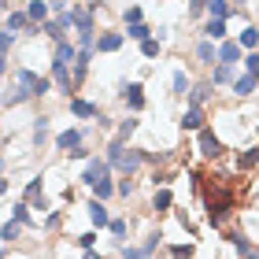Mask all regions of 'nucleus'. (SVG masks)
<instances>
[{
    "instance_id": "f257e3e1",
    "label": "nucleus",
    "mask_w": 259,
    "mask_h": 259,
    "mask_svg": "<svg viewBox=\"0 0 259 259\" xmlns=\"http://www.w3.org/2000/svg\"><path fill=\"white\" fill-rule=\"evenodd\" d=\"M204 200H207V222H211V226H219V222L230 215V207H233V189L226 182L211 178L207 189H204Z\"/></svg>"
},
{
    "instance_id": "412c9836",
    "label": "nucleus",
    "mask_w": 259,
    "mask_h": 259,
    "mask_svg": "<svg viewBox=\"0 0 259 259\" xmlns=\"http://www.w3.org/2000/svg\"><path fill=\"white\" fill-rule=\"evenodd\" d=\"M26 22H30L26 11H11V15H8V33H11V30H22Z\"/></svg>"
},
{
    "instance_id": "f8f14e48",
    "label": "nucleus",
    "mask_w": 259,
    "mask_h": 259,
    "mask_svg": "<svg viewBox=\"0 0 259 259\" xmlns=\"http://www.w3.org/2000/svg\"><path fill=\"white\" fill-rule=\"evenodd\" d=\"M56 145H60V148H78L81 145V130H67V134H60Z\"/></svg>"
},
{
    "instance_id": "37998d69",
    "label": "nucleus",
    "mask_w": 259,
    "mask_h": 259,
    "mask_svg": "<svg viewBox=\"0 0 259 259\" xmlns=\"http://www.w3.org/2000/svg\"><path fill=\"white\" fill-rule=\"evenodd\" d=\"M244 259H259V248H252V252H248V255H244Z\"/></svg>"
},
{
    "instance_id": "7ed1b4c3",
    "label": "nucleus",
    "mask_w": 259,
    "mask_h": 259,
    "mask_svg": "<svg viewBox=\"0 0 259 259\" xmlns=\"http://www.w3.org/2000/svg\"><path fill=\"white\" fill-rule=\"evenodd\" d=\"M108 167H119V170H126V174H134V170L141 167V152H126L122 145H115V141H111V148H108Z\"/></svg>"
},
{
    "instance_id": "a211bd4d",
    "label": "nucleus",
    "mask_w": 259,
    "mask_h": 259,
    "mask_svg": "<svg viewBox=\"0 0 259 259\" xmlns=\"http://www.w3.org/2000/svg\"><path fill=\"white\" fill-rule=\"evenodd\" d=\"M119 45H122V37H119V33H104V37L97 41V49H100V52H115Z\"/></svg>"
},
{
    "instance_id": "cd10ccee",
    "label": "nucleus",
    "mask_w": 259,
    "mask_h": 259,
    "mask_svg": "<svg viewBox=\"0 0 259 259\" xmlns=\"http://www.w3.org/2000/svg\"><path fill=\"white\" fill-rule=\"evenodd\" d=\"M141 52H145L148 60H152V56H159V41H152V37H148V41H141Z\"/></svg>"
},
{
    "instance_id": "4be33fe9",
    "label": "nucleus",
    "mask_w": 259,
    "mask_h": 259,
    "mask_svg": "<svg viewBox=\"0 0 259 259\" xmlns=\"http://www.w3.org/2000/svg\"><path fill=\"white\" fill-rule=\"evenodd\" d=\"M26 15H30V19H37V22H41L45 15H49V0H33V4H30V11H26Z\"/></svg>"
},
{
    "instance_id": "aec40b11",
    "label": "nucleus",
    "mask_w": 259,
    "mask_h": 259,
    "mask_svg": "<svg viewBox=\"0 0 259 259\" xmlns=\"http://www.w3.org/2000/svg\"><path fill=\"white\" fill-rule=\"evenodd\" d=\"M63 26H67V22H63V15H60V19L45 22V33H49V37H56V41H63Z\"/></svg>"
},
{
    "instance_id": "a19ab883",
    "label": "nucleus",
    "mask_w": 259,
    "mask_h": 259,
    "mask_svg": "<svg viewBox=\"0 0 259 259\" xmlns=\"http://www.w3.org/2000/svg\"><path fill=\"white\" fill-rule=\"evenodd\" d=\"M204 4H207V0H193V4H189V11H200Z\"/></svg>"
},
{
    "instance_id": "c9c22d12",
    "label": "nucleus",
    "mask_w": 259,
    "mask_h": 259,
    "mask_svg": "<svg viewBox=\"0 0 259 259\" xmlns=\"http://www.w3.org/2000/svg\"><path fill=\"white\" fill-rule=\"evenodd\" d=\"M8 49H11V33H8V30H0V56H4Z\"/></svg>"
},
{
    "instance_id": "4c0bfd02",
    "label": "nucleus",
    "mask_w": 259,
    "mask_h": 259,
    "mask_svg": "<svg viewBox=\"0 0 259 259\" xmlns=\"http://www.w3.org/2000/svg\"><path fill=\"white\" fill-rule=\"evenodd\" d=\"M111 233H115V237H122V233H126V222L115 219V222H111Z\"/></svg>"
},
{
    "instance_id": "ddd939ff",
    "label": "nucleus",
    "mask_w": 259,
    "mask_h": 259,
    "mask_svg": "<svg viewBox=\"0 0 259 259\" xmlns=\"http://www.w3.org/2000/svg\"><path fill=\"white\" fill-rule=\"evenodd\" d=\"M56 67V85H60L63 93H70V85H74V78H70V70L63 67V63H52Z\"/></svg>"
},
{
    "instance_id": "f03ea898",
    "label": "nucleus",
    "mask_w": 259,
    "mask_h": 259,
    "mask_svg": "<svg viewBox=\"0 0 259 259\" xmlns=\"http://www.w3.org/2000/svg\"><path fill=\"white\" fill-rule=\"evenodd\" d=\"M41 93H49V78H37L33 70H15V89H8L4 100L22 104L26 97H41Z\"/></svg>"
},
{
    "instance_id": "393cba45",
    "label": "nucleus",
    "mask_w": 259,
    "mask_h": 259,
    "mask_svg": "<svg viewBox=\"0 0 259 259\" xmlns=\"http://www.w3.org/2000/svg\"><path fill=\"white\" fill-rule=\"evenodd\" d=\"M93 193H97L100 200H108V196L115 193V185H111V182H97V185H93Z\"/></svg>"
},
{
    "instance_id": "bb28decb",
    "label": "nucleus",
    "mask_w": 259,
    "mask_h": 259,
    "mask_svg": "<svg viewBox=\"0 0 259 259\" xmlns=\"http://www.w3.org/2000/svg\"><path fill=\"white\" fill-rule=\"evenodd\" d=\"M130 37H134V41H148V26L134 22V26H130Z\"/></svg>"
},
{
    "instance_id": "72a5a7b5",
    "label": "nucleus",
    "mask_w": 259,
    "mask_h": 259,
    "mask_svg": "<svg viewBox=\"0 0 259 259\" xmlns=\"http://www.w3.org/2000/svg\"><path fill=\"white\" fill-rule=\"evenodd\" d=\"M15 222H19V226H22V222H30V207H26V204L15 207Z\"/></svg>"
},
{
    "instance_id": "f704fd0d",
    "label": "nucleus",
    "mask_w": 259,
    "mask_h": 259,
    "mask_svg": "<svg viewBox=\"0 0 259 259\" xmlns=\"http://www.w3.org/2000/svg\"><path fill=\"white\" fill-rule=\"evenodd\" d=\"M244 63H248V74L259 81V56H248V60H244Z\"/></svg>"
},
{
    "instance_id": "6e6552de",
    "label": "nucleus",
    "mask_w": 259,
    "mask_h": 259,
    "mask_svg": "<svg viewBox=\"0 0 259 259\" xmlns=\"http://www.w3.org/2000/svg\"><path fill=\"white\" fill-rule=\"evenodd\" d=\"M70 60H78V49H74V45H67V41H60V45H56V63H70Z\"/></svg>"
},
{
    "instance_id": "473e14b6",
    "label": "nucleus",
    "mask_w": 259,
    "mask_h": 259,
    "mask_svg": "<svg viewBox=\"0 0 259 259\" xmlns=\"http://www.w3.org/2000/svg\"><path fill=\"white\" fill-rule=\"evenodd\" d=\"M207 93H211L207 85H200V89H193V108H200V104L207 100Z\"/></svg>"
},
{
    "instance_id": "9d476101",
    "label": "nucleus",
    "mask_w": 259,
    "mask_h": 259,
    "mask_svg": "<svg viewBox=\"0 0 259 259\" xmlns=\"http://www.w3.org/2000/svg\"><path fill=\"white\" fill-rule=\"evenodd\" d=\"M126 104H130V108H134V111H137V108H145V89H141L137 81H134V85L126 89Z\"/></svg>"
},
{
    "instance_id": "b1692460",
    "label": "nucleus",
    "mask_w": 259,
    "mask_h": 259,
    "mask_svg": "<svg viewBox=\"0 0 259 259\" xmlns=\"http://www.w3.org/2000/svg\"><path fill=\"white\" fill-rule=\"evenodd\" d=\"M211 81H215V85H226V81H233V70L222 63V67H215V78H211Z\"/></svg>"
},
{
    "instance_id": "20e7f679",
    "label": "nucleus",
    "mask_w": 259,
    "mask_h": 259,
    "mask_svg": "<svg viewBox=\"0 0 259 259\" xmlns=\"http://www.w3.org/2000/svg\"><path fill=\"white\" fill-rule=\"evenodd\" d=\"M200 156H207V159L222 156V145H219V137L211 134V130H200Z\"/></svg>"
},
{
    "instance_id": "a18cd8bd",
    "label": "nucleus",
    "mask_w": 259,
    "mask_h": 259,
    "mask_svg": "<svg viewBox=\"0 0 259 259\" xmlns=\"http://www.w3.org/2000/svg\"><path fill=\"white\" fill-rule=\"evenodd\" d=\"M0 74H4V56H0Z\"/></svg>"
},
{
    "instance_id": "a878e982",
    "label": "nucleus",
    "mask_w": 259,
    "mask_h": 259,
    "mask_svg": "<svg viewBox=\"0 0 259 259\" xmlns=\"http://www.w3.org/2000/svg\"><path fill=\"white\" fill-rule=\"evenodd\" d=\"M170 207V189H159L156 193V211H167Z\"/></svg>"
},
{
    "instance_id": "2f4dec72",
    "label": "nucleus",
    "mask_w": 259,
    "mask_h": 259,
    "mask_svg": "<svg viewBox=\"0 0 259 259\" xmlns=\"http://www.w3.org/2000/svg\"><path fill=\"white\" fill-rule=\"evenodd\" d=\"M134 130H137V122H122V130H119V137H115V145H122V141H126L130 134H134Z\"/></svg>"
},
{
    "instance_id": "ea45409f",
    "label": "nucleus",
    "mask_w": 259,
    "mask_h": 259,
    "mask_svg": "<svg viewBox=\"0 0 259 259\" xmlns=\"http://www.w3.org/2000/svg\"><path fill=\"white\" fill-rule=\"evenodd\" d=\"M93 241H97L93 233H81V237H78V244H81V248H93Z\"/></svg>"
},
{
    "instance_id": "39448f33",
    "label": "nucleus",
    "mask_w": 259,
    "mask_h": 259,
    "mask_svg": "<svg viewBox=\"0 0 259 259\" xmlns=\"http://www.w3.org/2000/svg\"><path fill=\"white\" fill-rule=\"evenodd\" d=\"M85 182H89V185L108 182V163H104V159H89V167H85Z\"/></svg>"
},
{
    "instance_id": "58836bf2",
    "label": "nucleus",
    "mask_w": 259,
    "mask_h": 259,
    "mask_svg": "<svg viewBox=\"0 0 259 259\" xmlns=\"http://www.w3.org/2000/svg\"><path fill=\"white\" fill-rule=\"evenodd\" d=\"M126 22H130V26H134V22H141V8H130V11H126Z\"/></svg>"
},
{
    "instance_id": "c756f323",
    "label": "nucleus",
    "mask_w": 259,
    "mask_h": 259,
    "mask_svg": "<svg viewBox=\"0 0 259 259\" xmlns=\"http://www.w3.org/2000/svg\"><path fill=\"white\" fill-rule=\"evenodd\" d=\"M0 237H4V241H15V237H19V222H8V226L0 230Z\"/></svg>"
},
{
    "instance_id": "4468645a",
    "label": "nucleus",
    "mask_w": 259,
    "mask_h": 259,
    "mask_svg": "<svg viewBox=\"0 0 259 259\" xmlns=\"http://www.w3.org/2000/svg\"><path fill=\"white\" fill-rule=\"evenodd\" d=\"M89 219H93V226H108V211H104L100 200H93V204H89Z\"/></svg>"
},
{
    "instance_id": "9b49d317",
    "label": "nucleus",
    "mask_w": 259,
    "mask_h": 259,
    "mask_svg": "<svg viewBox=\"0 0 259 259\" xmlns=\"http://www.w3.org/2000/svg\"><path fill=\"white\" fill-rule=\"evenodd\" d=\"M255 85H259V81H255L252 74H244V78L233 81V93H237V97H248V93H255Z\"/></svg>"
},
{
    "instance_id": "6ab92c4d",
    "label": "nucleus",
    "mask_w": 259,
    "mask_h": 259,
    "mask_svg": "<svg viewBox=\"0 0 259 259\" xmlns=\"http://www.w3.org/2000/svg\"><path fill=\"white\" fill-rule=\"evenodd\" d=\"M211 19H219V22H226V15H230V4H226V0H211Z\"/></svg>"
},
{
    "instance_id": "dca6fc26",
    "label": "nucleus",
    "mask_w": 259,
    "mask_h": 259,
    "mask_svg": "<svg viewBox=\"0 0 259 259\" xmlns=\"http://www.w3.org/2000/svg\"><path fill=\"white\" fill-rule=\"evenodd\" d=\"M237 45H241V49H255V45H259V30H255V26H244Z\"/></svg>"
},
{
    "instance_id": "79ce46f5",
    "label": "nucleus",
    "mask_w": 259,
    "mask_h": 259,
    "mask_svg": "<svg viewBox=\"0 0 259 259\" xmlns=\"http://www.w3.org/2000/svg\"><path fill=\"white\" fill-rule=\"evenodd\" d=\"M67 4V0H49V8H63Z\"/></svg>"
},
{
    "instance_id": "7c9ffc66",
    "label": "nucleus",
    "mask_w": 259,
    "mask_h": 259,
    "mask_svg": "<svg viewBox=\"0 0 259 259\" xmlns=\"http://www.w3.org/2000/svg\"><path fill=\"white\" fill-rule=\"evenodd\" d=\"M255 159H259V152H255V148H248V152H241V159H237V163H241V167H252Z\"/></svg>"
},
{
    "instance_id": "2eb2a0df",
    "label": "nucleus",
    "mask_w": 259,
    "mask_h": 259,
    "mask_svg": "<svg viewBox=\"0 0 259 259\" xmlns=\"http://www.w3.org/2000/svg\"><path fill=\"white\" fill-rule=\"evenodd\" d=\"M70 111H74L78 119H93V115H97V108H93L89 100H70Z\"/></svg>"
},
{
    "instance_id": "c03bdc74",
    "label": "nucleus",
    "mask_w": 259,
    "mask_h": 259,
    "mask_svg": "<svg viewBox=\"0 0 259 259\" xmlns=\"http://www.w3.org/2000/svg\"><path fill=\"white\" fill-rule=\"evenodd\" d=\"M4 193H8V182H0V196H4Z\"/></svg>"
},
{
    "instance_id": "c85d7f7f",
    "label": "nucleus",
    "mask_w": 259,
    "mask_h": 259,
    "mask_svg": "<svg viewBox=\"0 0 259 259\" xmlns=\"http://www.w3.org/2000/svg\"><path fill=\"white\" fill-rule=\"evenodd\" d=\"M170 255H174V259H189V255H193V244H174Z\"/></svg>"
},
{
    "instance_id": "f3484780",
    "label": "nucleus",
    "mask_w": 259,
    "mask_h": 259,
    "mask_svg": "<svg viewBox=\"0 0 259 259\" xmlns=\"http://www.w3.org/2000/svg\"><path fill=\"white\" fill-rule=\"evenodd\" d=\"M204 33H207V37H215V41L222 45V37H226V22H219V19H211V22H207V26H204Z\"/></svg>"
},
{
    "instance_id": "49530a36",
    "label": "nucleus",
    "mask_w": 259,
    "mask_h": 259,
    "mask_svg": "<svg viewBox=\"0 0 259 259\" xmlns=\"http://www.w3.org/2000/svg\"><path fill=\"white\" fill-rule=\"evenodd\" d=\"M4 8H8V4H4V0H0V11H4Z\"/></svg>"
},
{
    "instance_id": "1a4fd4ad",
    "label": "nucleus",
    "mask_w": 259,
    "mask_h": 259,
    "mask_svg": "<svg viewBox=\"0 0 259 259\" xmlns=\"http://www.w3.org/2000/svg\"><path fill=\"white\" fill-rule=\"evenodd\" d=\"M182 126L185 130H204V115H200V108H189L182 115Z\"/></svg>"
},
{
    "instance_id": "0eeeda50",
    "label": "nucleus",
    "mask_w": 259,
    "mask_h": 259,
    "mask_svg": "<svg viewBox=\"0 0 259 259\" xmlns=\"http://www.w3.org/2000/svg\"><path fill=\"white\" fill-rule=\"evenodd\" d=\"M156 244H159V237H152V241H145V244H141V248H126L122 255H126V259H152Z\"/></svg>"
},
{
    "instance_id": "e433bc0d",
    "label": "nucleus",
    "mask_w": 259,
    "mask_h": 259,
    "mask_svg": "<svg viewBox=\"0 0 259 259\" xmlns=\"http://www.w3.org/2000/svg\"><path fill=\"white\" fill-rule=\"evenodd\" d=\"M185 85H189V81H185V74L178 70V74H174V93H185Z\"/></svg>"
},
{
    "instance_id": "5701e85b",
    "label": "nucleus",
    "mask_w": 259,
    "mask_h": 259,
    "mask_svg": "<svg viewBox=\"0 0 259 259\" xmlns=\"http://www.w3.org/2000/svg\"><path fill=\"white\" fill-rule=\"evenodd\" d=\"M196 56H200V60H204V63H211V60H215V56H219V52H215V45H207V41H200V45H196Z\"/></svg>"
},
{
    "instance_id": "423d86ee",
    "label": "nucleus",
    "mask_w": 259,
    "mask_h": 259,
    "mask_svg": "<svg viewBox=\"0 0 259 259\" xmlns=\"http://www.w3.org/2000/svg\"><path fill=\"white\" fill-rule=\"evenodd\" d=\"M219 60L226 63V67H230V63H237V60H241V45H233V41H222V45H219Z\"/></svg>"
}]
</instances>
